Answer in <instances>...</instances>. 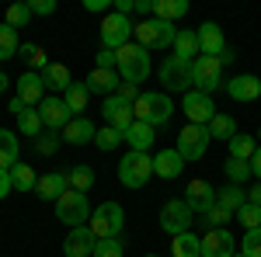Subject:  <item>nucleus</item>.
Instances as JSON below:
<instances>
[{"mask_svg":"<svg viewBox=\"0 0 261 257\" xmlns=\"http://www.w3.org/2000/svg\"><path fill=\"white\" fill-rule=\"evenodd\" d=\"M199 52L202 56H220L223 49H226V39H223V28L216 24V21H205V24H199Z\"/></svg>","mask_w":261,"mask_h":257,"instance_id":"obj_21","label":"nucleus"},{"mask_svg":"<svg viewBox=\"0 0 261 257\" xmlns=\"http://www.w3.org/2000/svg\"><path fill=\"white\" fill-rule=\"evenodd\" d=\"M150 174H153V160H150V153H125L119 163V181H122V188H143L146 181H150Z\"/></svg>","mask_w":261,"mask_h":257,"instance_id":"obj_5","label":"nucleus"},{"mask_svg":"<svg viewBox=\"0 0 261 257\" xmlns=\"http://www.w3.org/2000/svg\"><path fill=\"white\" fill-rule=\"evenodd\" d=\"M140 94H143V91L136 87V83H125V80H122V83H119V94H115V98H122L125 104H136V101H140Z\"/></svg>","mask_w":261,"mask_h":257,"instance_id":"obj_48","label":"nucleus"},{"mask_svg":"<svg viewBox=\"0 0 261 257\" xmlns=\"http://www.w3.org/2000/svg\"><path fill=\"white\" fill-rule=\"evenodd\" d=\"M39 115H42V125L53 129V132H63V125L70 122V108L63 98H45L39 104Z\"/></svg>","mask_w":261,"mask_h":257,"instance_id":"obj_17","label":"nucleus"},{"mask_svg":"<svg viewBox=\"0 0 261 257\" xmlns=\"http://www.w3.org/2000/svg\"><path fill=\"white\" fill-rule=\"evenodd\" d=\"M223 87H226L230 101H258L261 98V80L251 77V73H241V77L226 80Z\"/></svg>","mask_w":261,"mask_h":257,"instance_id":"obj_20","label":"nucleus"},{"mask_svg":"<svg viewBox=\"0 0 261 257\" xmlns=\"http://www.w3.org/2000/svg\"><path fill=\"white\" fill-rule=\"evenodd\" d=\"M230 219H233V212H226V209H223V205H213V209H209V212H205V222H209V226H213V230H223V226H226V222H230Z\"/></svg>","mask_w":261,"mask_h":257,"instance_id":"obj_47","label":"nucleus"},{"mask_svg":"<svg viewBox=\"0 0 261 257\" xmlns=\"http://www.w3.org/2000/svg\"><path fill=\"white\" fill-rule=\"evenodd\" d=\"M18 98L28 108H39L42 101H45V83H42L39 73H21L18 77Z\"/></svg>","mask_w":261,"mask_h":257,"instance_id":"obj_22","label":"nucleus"},{"mask_svg":"<svg viewBox=\"0 0 261 257\" xmlns=\"http://www.w3.org/2000/svg\"><path fill=\"white\" fill-rule=\"evenodd\" d=\"M21 52V42H18V28H11L7 21L0 24V60H14Z\"/></svg>","mask_w":261,"mask_h":257,"instance_id":"obj_33","label":"nucleus"},{"mask_svg":"<svg viewBox=\"0 0 261 257\" xmlns=\"http://www.w3.org/2000/svg\"><path fill=\"white\" fill-rule=\"evenodd\" d=\"M105 7H112L108 0H84V11H105Z\"/></svg>","mask_w":261,"mask_h":257,"instance_id":"obj_54","label":"nucleus"},{"mask_svg":"<svg viewBox=\"0 0 261 257\" xmlns=\"http://www.w3.org/2000/svg\"><path fill=\"white\" fill-rule=\"evenodd\" d=\"M146 257H157V254H146Z\"/></svg>","mask_w":261,"mask_h":257,"instance_id":"obj_61","label":"nucleus"},{"mask_svg":"<svg viewBox=\"0 0 261 257\" xmlns=\"http://www.w3.org/2000/svg\"><path fill=\"white\" fill-rule=\"evenodd\" d=\"M112 11H115V14H122V18H125V14H129V11H136V0H112Z\"/></svg>","mask_w":261,"mask_h":257,"instance_id":"obj_51","label":"nucleus"},{"mask_svg":"<svg viewBox=\"0 0 261 257\" xmlns=\"http://www.w3.org/2000/svg\"><path fill=\"white\" fill-rule=\"evenodd\" d=\"M24 108H28V104H24V101H21L18 94H14V98H11V111H14V115H21Z\"/></svg>","mask_w":261,"mask_h":257,"instance_id":"obj_58","label":"nucleus"},{"mask_svg":"<svg viewBox=\"0 0 261 257\" xmlns=\"http://www.w3.org/2000/svg\"><path fill=\"white\" fill-rule=\"evenodd\" d=\"M91 184H94V170H91L87 163H77V167L70 170V191L87 195V191H91Z\"/></svg>","mask_w":261,"mask_h":257,"instance_id":"obj_38","label":"nucleus"},{"mask_svg":"<svg viewBox=\"0 0 261 257\" xmlns=\"http://www.w3.org/2000/svg\"><path fill=\"white\" fill-rule=\"evenodd\" d=\"M35 191H39L42 202H56L60 195H66V191H70V174H63V170H53V174L39 178Z\"/></svg>","mask_w":261,"mask_h":257,"instance_id":"obj_23","label":"nucleus"},{"mask_svg":"<svg viewBox=\"0 0 261 257\" xmlns=\"http://www.w3.org/2000/svg\"><path fill=\"white\" fill-rule=\"evenodd\" d=\"M91 257H122V237H112V240H98L94 254Z\"/></svg>","mask_w":261,"mask_h":257,"instance_id":"obj_46","label":"nucleus"},{"mask_svg":"<svg viewBox=\"0 0 261 257\" xmlns=\"http://www.w3.org/2000/svg\"><path fill=\"white\" fill-rule=\"evenodd\" d=\"M216 87H223V63L220 56H199L192 63V91L213 94Z\"/></svg>","mask_w":261,"mask_h":257,"instance_id":"obj_8","label":"nucleus"},{"mask_svg":"<svg viewBox=\"0 0 261 257\" xmlns=\"http://www.w3.org/2000/svg\"><path fill=\"white\" fill-rule=\"evenodd\" d=\"M42 83H45V91H63V94H66V87L73 83L66 63H49V70L42 73Z\"/></svg>","mask_w":261,"mask_h":257,"instance_id":"obj_30","label":"nucleus"},{"mask_svg":"<svg viewBox=\"0 0 261 257\" xmlns=\"http://www.w3.org/2000/svg\"><path fill=\"white\" fill-rule=\"evenodd\" d=\"M129 35H133V24H129V18H122V14H115V11L101 21V49L119 52L122 45H129Z\"/></svg>","mask_w":261,"mask_h":257,"instance_id":"obj_11","label":"nucleus"},{"mask_svg":"<svg viewBox=\"0 0 261 257\" xmlns=\"http://www.w3.org/2000/svg\"><path fill=\"white\" fill-rule=\"evenodd\" d=\"M171 49H174V56H178V60H188V63H195L202 56V52H199V35H195V32H188V28H181V32H178V39H174Z\"/></svg>","mask_w":261,"mask_h":257,"instance_id":"obj_26","label":"nucleus"},{"mask_svg":"<svg viewBox=\"0 0 261 257\" xmlns=\"http://www.w3.org/2000/svg\"><path fill=\"white\" fill-rule=\"evenodd\" d=\"M233 60H237V52H233V49L226 45V49H223V52H220V63H223V66H226V63H233Z\"/></svg>","mask_w":261,"mask_h":257,"instance_id":"obj_57","label":"nucleus"},{"mask_svg":"<svg viewBox=\"0 0 261 257\" xmlns=\"http://www.w3.org/2000/svg\"><path fill=\"white\" fill-rule=\"evenodd\" d=\"M188 14V0H153V18H161V21H174L185 18Z\"/></svg>","mask_w":261,"mask_h":257,"instance_id":"obj_31","label":"nucleus"},{"mask_svg":"<svg viewBox=\"0 0 261 257\" xmlns=\"http://www.w3.org/2000/svg\"><path fill=\"white\" fill-rule=\"evenodd\" d=\"M258 139H261V136H258Z\"/></svg>","mask_w":261,"mask_h":257,"instance_id":"obj_62","label":"nucleus"},{"mask_svg":"<svg viewBox=\"0 0 261 257\" xmlns=\"http://www.w3.org/2000/svg\"><path fill=\"white\" fill-rule=\"evenodd\" d=\"M28 7H32V14H39V18H49V14H56V0H32Z\"/></svg>","mask_w":261,"mask_h":257,"instance_id":"obj_49","label":"nucleus"},{"mask_svg":"<svg viewBox=\"0 0 261 257\" xmlns=\"http://www.w3.org/2000/svg\"><path fill=\"white\" fill-rule=\"evenodd\" d=\"M122 222H125V212H122L119 202H101L91 216V230L98 240H112V237H122Z\"/></svg>","mask_w":261,"mask_h":257,"instance_id":"obj_6","label":"nucleus"},{"mask_svg":"<svg viewBox=\"0 0 261 257\" xmlns=\"http://www.w3.org/2000/svg\"><path fill=\"white\" fill-rule=\"evenodd\" d=\"M251 174H254V178L261 181V146L254 150V157H251Z\"/></svg>","mask_w":261,"mask_h":257,"instance_id":"obj_53","label":"nucleus"},{"mask_svg":"<svg viewBox=\"0 0 261 257\" xmlns=\"http://www.w3.org/2000/svg\"><path fill=\"white\" fill-rule=\"evenodd\" d=\"M18 129H21V136H32V139H39L42 132H45V125H42L39 108H24V111L18 115Z\"/></svg>","mask_w":261,"mask_h":257,"instance_id":"obj_32","label":"nucleus"},{"mask_svg":"<svg viewBox=\"0 0 261 257\" xmlns=\"http://www.w3.org/2000/svg\"><path fill=\"white\" fill-rule=\"evenodd\" d=\"M223 170H226V178H230V184H244V181L251 178V160H233V157H230Z\"/></svg>","mask_w":261,"mask_h":257,"instance_id":"obj_40","label":"nucleus"},{"mask_svg":"<svg viewBox=\"0 0 261 257\" xmlns=\"http://www.w3.org/2000/svg\"><path fill=\"white\" fill-rule=\"evenodd\" d=\"M7 83H11V80H7V77H4V73H0V94L7 91Z\"/></svg>","mask_w":261,"mask_h":257,"instance_id":"obj_59","label":"nucleus"},{"mask_svg":"<svg viewBox=\"0 0 261 257\" xmlns=\"http://www.w3.org/2000/svg\"><path fill=\"white\" fill-rule=\"evenodd\" d=\"M115 56H119V66H115V70H119V77L125 80V83H136V87H140L143 80L150 77V52L143 49L140 42L122 45Z\"/></svg>","mask_w":261,"mask_h":257,"instance_id":"obj_1","label":"nucleus"},{"mask_svg":"<svg viewBox=\"0 0 261 257\" xmlns=\"http://www.w3.org/2000/svg\"><path fill=\"white\" fill-rule=\"evenodd\" d=\"M237 247H233V237L226 230H209L202 237V257H233Z\"/></svg>","mask_w":261,"mask_h":257,"instance_id":"obj_19","label":"nucleus"},{"mask_svg":"<svg viewBox=\"0 0 261 257\" xmlns=\"http://www.w3.org/2000/svg\"><path fill=\"white\" fill-rule=\"evenodd\" d=\"M188 226H192V209H188V202H185V198H167L164 209H161V230L171 233V237H181V233H188Z\"/></svg>","mask_w":261,"mask_h":257,"instance_id":"obj_10","label":"nucleus"},{"mask_svg":"<svg viewBox=\"0 0 261 257\" xmlns=\"http://www.w3.org/2000/svg\"><path fill=\"white\" fill-rule=\"evenodd\" d=\"M119 142H125V139H122V132H119V129H112V125L98 129V136H94V146H98V150H105V153H112Z\"/></svg>","mask_w":261,"mask_h":257,"instance_id":"obj_41","label":"nucleus"},{"mask_svg":"<svg viewBox=\"0 0 261 257\" xmlns=\"http://www.w3.org/2000/svg\"><path fill=\"white\" fill-rule=\"evenodd\" d=\"M171 111H174L171 98H167V94H157V91L140 94V101L133 104V115H136V122H146V125H153V129L171 119Z\"/></svg>","mask_w":261,"mask_h":257,"instance_id":"obj_3","label":"nucleus"},{"mask_svg":"<svg viewBox=\"0 0 261 257\" xmlns=\"http://www.w3.org/2000/svg\"><path fill=\"white\" fill-rule=\"evenodd\" d=\"M216 205H223L226 212H233V216H237V209L247 205V191H244L241 184H226V188L216 191Z\"/></svg>","mask_w":261,"mask_h":257,"instance_id":"obj_29","label":"nucleus"},{"mask_svg":"<svg viewBox=\"0 0 261 257\" xmlns=\"http://www.w3.org/2000/svg\"><path fill=\"white\" fill-rule=\"evenodd\" d=\"M233 257H244V254H241V250H237V254H233Z\"/></svg>","mask_w":261,"mask_h":257,"instance_id":"obj_60","label":"nucleus"},{"mask_svg":"<svg viewBox=\"0 0 261 257\" xmlns=\"http://www.w3.org/2000/svg\"><path fill=\"white\" fill-rule=\"evenodd\" d=\"M209 139L213 136H209L205 125H185V129L178 132V146H174V150L181 153L185 163H188V160H202L205 150H209Z\"/></svg>","mask_w":261,"mask_h":257,"instance_id":"obj_9","label":"nucleus"},{"mask_svg":"<svg viewBox=\"0 0 261 257\" xmlns=\"http://www.w3.org/2000/svg\"><path fill=\"white\" fill-rule=\"evenodd\" d=\"M241 254H244V257H261V226H258V230H247V233H244Z\"/></svg>","mask_w":261,"mask_h":257,"instance_id":"obj_44","label":"nucleus"},{"mask_svg":"<svg viewBox=\"0 0 261 257\" xmlns=\"http://www.w3.org/2000/svg\"><path fill=\"white\" fill-rule=\"evenodd\" d=\"M60 142H63V136L60 132H53V129H45L39 139H35V153H42V157H53L56 150H60Z\"/></svg>","mask_w":261,"mask_h":257,"instance_id":"obj_42","label":"nucleus"},{"mask_svg":"<svg viewBox=\"0 0 261 257\" xmlns=\"http://www.w3.org/2000/svg\"><path fill=\"white\" fill-rule=\"evenodd\" d=\"M66 108H70V115L73 111H84L87 108V101H91V91H87V83H70L66 87Z\"/></svg>","mask_w":261,"mask_h":257,"instance_id":"obj_37","label":"nucleus"},{"mask_svg":"<svg viewBox=\"0 0 261 257\" xmlns=\"http://www.w3.org/2000/svg\"><path fill=\"white\" fill-rule=\"evenodd\" d=\"M125 142H129V150L133 153H146L150 146H153V125H146V122H133L129 125V132H125Z\"/></svg>","mask_w":261,"mask_h":257,"instance_id":"obj_25","label":"nucleus"},{"mask_svg":"<svg viewBox=\"0 0 261 257\" xmlns=\"http://www.w3.org/2000/svg\"><path fill=\"white\" fill-rule=\"evenodd\" d=\"M171 257H202V237H195L192 230L171 237Z\"/></svg>","mask_w":261,"mask_h":257,"instance_id":"obj_28","label":"nucleus"},{"mask_svg":"<svg viewBox=\"0 0 261 257\" xmlns=\"http://www.w3.org/2000/svg\"><path fill=\"white\" fill-rule=\"evenodd\" d=\"M181 170H185V160H181L178 150H161V153L153 157V174H157V178L174 181Z\"/></svg>","mask_w":261,"mask_h":257,"instance_id":"obj_24","label":"nucleus"},{"mask_svg":"<svg viewBox=\"0 0 261 257\" xmlns=\"http://www.w3.org/2000/svg\"><path fill=\"white\" fill-rule=\"evenodd\" d=\"M35 18V14H32V7H28V4H11V7H7V24H11V28H24V24H28V21Z\"/></svg>","mask_w":261,"mask_h":257,"instance_id":"obj_43","label":"nucleus"},{"mask_svg":"<svg viewBox=\"0 0 261 257\" xmlns=\"http://www.w3.org/2000/svg\"><path fill=\"white\" fill-rule=\"evenodd\" d=\"M119 66V56L112 52V49H101L98 52V70H115Z\"/></svg>","mask_w":261,"mask_h":257,"instance_id":"obj_50","label":"nucleus"},{"mask_svg":"<svg viewBox=\"0 0 261 257\" xmlns=\"http://www.w3.org/2000/svg\"><path fill=\"white\" fill-rule=\"evenodd\" d=\"M157 77H161L167 94H188L192 91V63L178 60V56H167L161 63V70H157Z\"/></svg>","mask_w":261,"mask_h":257,"instance_id":"obj_4","label":"nucleus"},{"mask_svg":"<svg viewBox=\"0 0 261 257\" xmlns=\"http://www.w3.org/2000/svg\"><path fill=\"white\" fill-rule=\"evenodd\" d=\"M185 202H188L192 212H202V216H205V212L216 205V188H213L209 181H202V178L188 181V188H185Z\"/></svg>","mask_w":261,"mask_h":257,"instance_id":"obj_14","label":"nucleus"},{"mask_svg":"<svg viewBox=\"0 0 261 257\" xmlns=\"http://www.w3.org/2000/svg\"><path fill=\"white\" fill-rule=\"evenodd\" d=\"M226 146H230V157H233V160H251V157H254V150H258V139L237 132Z\"/></svg>","mask_w":261,"mask_h":257,"instance_id":"obj_35","label":"nucleus"},{"mask_svg":"<svg viewBox=\"0 0 261 257\" xmlns=\"http://www.w3.org/2000/svg\"><path fill=\"white\" fill-rule=\"evenodd\" d=\"M18 153H21L18 136H14L11 129H0V170H11L14 163H21Z\"/></svg>","mask_w":261,"mask_h":257,"instance_id":"obj_27","label":"nucleus"},{"mask_svg":"<svg viewBox=\"0 0 261 257\" xmlns=\"http://www.w3.org/2000/svg\"><path fill=\"white\" fill-rule=\"evenodd\" d=\"M247 202H251V205H258V209H261V181L254 184V188H251V191H247Z\"/></svg>","mask_w":261,"mask_h":257,"instance_id":"obj_56","label":"nucleus"},{"mask_svg":"<svg viewBox=\"0 0 261 257\" xmlns=\"http://www.w3.org/2000/svg\"><path fill=\"white\" fill-rule=\"evenodd\" d=\"M101 115H105V122L112 125V129H119L122 136L129 132V125L136 122V115H133V104H125L122 98H105V104H101Z\"/></svg>","mask_w":261,"mask_h":257,"instance_id":"obj_15","label":"nucleus"},{"mask_svg":"<svg viewBox=\"0 0 261 257\" xmlns=\"http://www.w3.org/2000/svg\"><path fill=\"white\" fill-rule=\"evenodd\" d=\"M21 60L28 63V73H45V70H49V60H45V52H42L39 45H32V42H28V45H21V52H18Z\"/></svg>","mask_w":261,"mask_h":257,"instance_id":"obj_36","label":"nucleus"},{"mask_svg":"<svg viewBox=\"0 0 261 257\" xmlns=\"http://www.w3.org/2000/svg\"><path fill=\"white\" fill-rule=\"evenodd\" d=\"M11 184H14V191H35L39 178H35V170L28 163H14L11 167Z\"/></svg>","mask_w":261,"mask_h":257,"instance_id":"obj_34","label":"nucleus"},{"mask_svg":"<svg viewBox=\"0 0 261 257\" xmlns=\"http://www.w3.org/2000/svg\"><path fill=\"white\" fill-rule=\"evenodd\" d=\"M94 247H98V237H94L91 226H77V230H70L66 240H63V254L66 257H91Z\"/></svg>","mask_w":261,"mask_h":257,"instance_id":"obj_13","label":"nucleus"},{"mask_svg":"<svg viewBox=\"0 0 261 257\" xmlns=\"http://www.w3.org/2000/svg\"><path fill=\"white\" fill-rule=\"evenodd\" d=\"M205 129H209V136H213V139H226V142L237 136V125H233V119H230V115H220V111H216V119L209 122Z\"/></svg>","mask_w":261,"mask_h":257,"instance_id":"obj_39","label":"nucleus"},{"mask_svg":"<svg viewBox=\"0 0 261 257\" xmlns=\"http://www.w3.org/2000/svg\"><path fill=\"white\" fill-rule=\"evenodd\" d=\"M133 35H136V42L150 52V49H167V45H174L178 28H174L171 21H161V18H143L140 24H133Z\"/></svg>","mask_w":261,"mask_h":257,"instance_id":"obj_2","label":"nucleus"},{"mask_svg":"<svg viewBox=\"0 0 261 257\" xmlns=\"http://www.w3.org/2000/svg\"><path fill=\"white\" fill-rule=\"evenodd\" d=\"M237 222H241L244 230H258V226H261V209L247 202L244 209H237Z\"/></svg>","mask_w":261,"mask_h":257,"instance_id":"obj_45","label":"nucleus"},{"mask_svg":"<svg viewBox=\"0 0 261 257\" xmlns=\"http://www.w3.org/2000/svg\"><path fill=\"white\" fill-rule=\"evenodd\" d=\"M84 83H87V91H91V94L115 98V94H119L122 77H119V70H98V66H94V70L87 73V80H84Z\"/></svg>","mask_w":261,"mask_h":257,"instance_id":"obj_16","label":"nucleus"},{"mask_svg":"<svg viewBox=\"0 0 261 257\" xmlns=\"http://www.w3.org/2000/svg\"><path fill=\"white\" fill-rule=\"evenodd\" d=\"M136 11L146 14V18H153V0H136Z\"/></svg>","mask_w":261,"mask_h":257,"instance_id":"obj_55","label":"nucleus"},{"mask_svg":"<svg viewBox=\"0 0 261 257\" xmlns=\"http://www.w3.org/2000/svg\"><path fill=\"white\" fill-rule=\"evenodd\" d=\"M63 142H70V146H84V142H94V136H98V129H94V122L84 119V115H77V119H70L66 125H63Z\"/></svg>","mask_w":261,"mask_h":257,"instance_id":"obj_18","label":"nucleus"},{"mask_svg":"<svg viewBox=\"0 0 261 257\" xmlns=\"http://www.w3.org/2000/svg\"><path fill=\"white\" fill-rule=\"evenodd\" d=\"M56 219L66 222L70 230L87 226V219H91V202H87V195H81V191H66V195H60L56 198Z\"/></svg>","mask_w":261,"mask_h":257,"instance_id":"obj_7","label":"nucleus"},{"mask_svg":"<svg viewBox=\"0 0 261 257\" xmlns=\"http://www.w3.org/2000/svg\"><path fill=\"white\" fill-rule=\"evenodd\" d=\"M11 188H14V184H11V170H0V198L11 195Z\"/></svg>","mask_w":261,"mask_h":257,"instance_id":"obj_52","label":"nucleus"},{"mask_svg":"<svg viewBox=\"0 0 261 257\" xmlns=\"http://www.w3.org/2000/svg\"><path fill=\"white\" fill-rule=\"evenodd\" d=\"M181 108L188 115V125H209V122L216 119V104H213L209 94H202V91H188L185 101H181Z\"/></svg>","mask_w":261,"mask_h":257,"instance_id":"obj_12","label":"nucleus"}]
</instances>
